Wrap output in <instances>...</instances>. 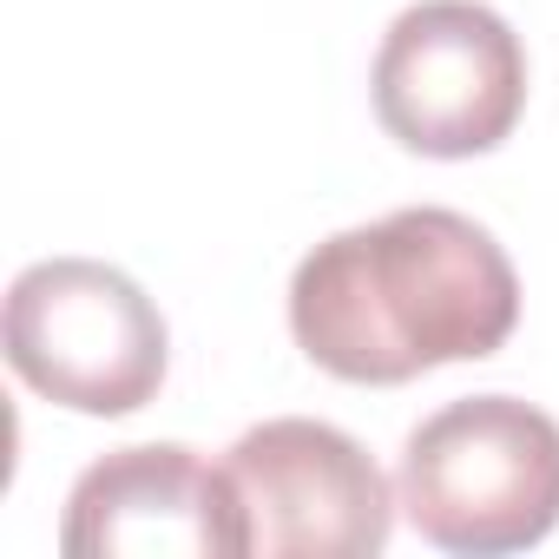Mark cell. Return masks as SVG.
<instances>
[{
  "mask_svg": "<svg viewBox=\"0 0 559 559\" xmlns=\"http://www.w3.org/2000/svg\"><path fill=\"white\" fill-rule=\"evenodd\" d=\"M520 323V276L487 224L408 204L323 237L290 276L297 349L362 389H402L448 362H487Z\"/></svg>",
  "mask_w": 559,
  "mask_h": 559,
  "instance_id": "cell-1",
  "label": "cell"
},
{
  "mask_svg": "<svg viewBox=\"0 0 559 559\" xmlns=\"http://www.w3.org/2000/svg\"><path fill=\"white\" fill-rule=\"evenodd\" d=\"M395 500L441 552H526L559 526V421L520 395L448 402L402 441Z\"/></svg>",
  "mask_w": 559,
  "mask_h": 559,
  "instance_id": "cell-2",
  "label": "cell"
},
{
  "mask_svg": "<svg viewBox=\"0 0 559 559\" xmlns=\"http://www.w3.org/2000/svg\"><path fill=\"white\" fill-rule=\"evenodd\" d=\"M8 369L73 415H139L165 389L171 336L158 304L99 257L27 263L0 317Z\"/></svg>",
  "mask_w": 559,
  "mask_h": 559,
  "instance_id": "cell-3",
  "label": "cell"
},
{
  "mask_svg": "<svg viewBox=\"0 0 559 559\" xmlns=\"http://www.w3.org/2000/svg\"><path fill=\"white\" fill-rule=\"evenodd\" d=\"M369 99L402 152L480 158L526 112V47L487 0H415L376 47Z\"/></svg>",
  "mask_w": 559,
  "mask_h": 559,
  "instance_id": "cell-4",
  "label": "cell"
},
{
  "mask_svg": "<svg viewBox=\"0 0 559 559\" xmlns=\"http://www.w3.org/2000/svg\"><path fill=\"white\" fill-rule=\"evenodd\" d=\"M224 474L237 487L250 552L263 559H369L395 533V487L330 421L276 415L230 441Z\"/></svg>",
  "mask_w": 559,
  "mask_h": 559,
  "instance_id": "cell-5",
  "label": "cell"
},
{
  "mask_svg": "<svg viewBox=\"0 0 559 559\" xmlns=\"http://www.w3.org/2000/svg\"><path fill=\"white\" fill-rule=\"evenodd\" d=\"M73 559H243L250 526L224 467H204L178 441H145L93 461L60 520Z\"/></svg>",
  "mask_w": 559,
  "mask_h": 559,
  "instance_id": "cell-6",
  "label": "cell"
}]
</instances>
